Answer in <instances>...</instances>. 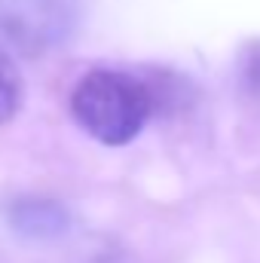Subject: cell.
<instances>
[{
	"instance_id": "1",
	"label": "cell",
	"mask_w": 260,
	"mask_h": 263,
	"mask_svg": "<svg viewBox=\"0 0 260 263\" xmlns=\"http://www.w3.org/2000/svg\"><path fill=\"white\" fill-rule=\"evenodd\" d=\"M153 98L141 80L123 70H89L70 95V110L89 138L123 147L144 129Z\"/></svg>"
},
{
	"instance_id": "2",
	"label": "cell",
	"mask_w": 260,
	"mask_h": 263,
	"mask_svg": "<svg viewBox=\"0 0 260 263\" xmlns=\"http://www.w3.org/2000/svg\"><path fill=\"white\" fill-rule=\"evenodd\" d=\"M80 0H0V43L15 55H43L80 25Z\"/></svg>"
},
{
	"instance_id": "3",
	"label": "cell",
	"mask_w": 260,
	"mask_h": 263,
	"mask_svg": "<svg viewBox=\"0 0 260 263\" xmlns=\"http://www.w3.org/2000/svg\"><path fill=\"white\" fill-rule=\"evenodd\" d=\"M9 227L31 242L62 239L70 230V214L62 202L52 199H18L9 208Z\"/></svg>"
},
{
	"instance_id": "4",
	"label": "cell",
	"mask_w": 260,
	"mask_h": 263,
	"mask_svg": "<svg viewBox=\"0 0 260 263\" xmlns=\"http://www.w3.org/2000/svg\"><path fill=\"white\" fill-rule=\"evenodd\" d=\"M22 107V73L6 49H0V126L9 123Z\"/></svg>"
}]
</instances>
